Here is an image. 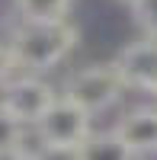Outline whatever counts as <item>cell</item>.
<instances>
[{
  "label": "cell",
  "mask_w": 157,
  "mask_h": 160,
  "mask_svg": "<svg viewBox=\"0 0 157 160\" xmlns=\"http://www.w3.org/2000/svg\"><path fill=\"white\" fill-rule=\"evenodd\" d=\"M74 45H77V29L68 19H55V22L19 19V26L10 35L13 61L26 74H45L51 68H58L74 51Z\"/></svg>",
  "instance_id": "obj_1"
},
{
  "label": "cell",
  "mask_w": 157,
  "mask_h": 160,
  "mask_svg": "<svg viewBox=\"0 0 157 160\" xmlns=\"http://www.w3.org/2000/svg\"><path fill=\"white\" fill-rule=\"evenodd\" d=\"M125 90H128V83L119 71V64H87V68L68 74L61 96L84 106L90 115H99V112L112 109Z\"/></svg>",
  "instance_id": "obj_2"
},
{
  "label": "cell",
  "mask_w": 157,
  "mask_h": 160,
  "mask_svg": "<svg viewBox=\"0 0 157 160\" xmlns=\"http://www.w3.org/2000/svg\"><path fill=\"white\" fill-rule=\"evenodd\" d=\"M35 135L42 138V144H51V148H80L93 135V115L74 99L58 96V102L35 125Z\"/></svg>",
  "instance_id": "obj_3"
},
{
  "label": "cell",
  "mask_w": 157,
  "mask_h": 160,
  "mask_svg": "<svg viewBox=\"0 0 157 160\" xmlns=\"http://www.w3.org/2000/svg\"><path fill=\"white\" fill-rule=\"evenodd\" d=\"M0 102L16 115L26 128H29V125L35 128L38 122H42V115L58 102V93H55V87H51L48 80H42L38 74H23V77L3 83Z\"/></svg>",
  "instance_id": "obj_4"
},
{
  "label": "cell",
  "mask_w": 157,
  "mask_h": 160,
  "mask_svg": "<svg viewBox=\"0 0 157 160\" xmlns=\"http://www.w3.org/2000/svg\"><path fill=\"white\" fill-rule=\"evenodd\" d=\"M119 71L128 90H141L148 96H157V38L144 35L141 42H132L119 55Z\"/></svg>",
  "instance_id": "obj_5"
},
{
  "label": "cell",
  "mask_w": 157,
  "mask_h": 160,
  "mask_svg": "<svg viewBox=\"0 0 157 160\" xmlns=\"http://www.w3.org/2000/svg\"><path fill=\"white\" fill-rule=\"evenodd\" d=\"M112 131L125 141V148L132 151L135 157L157 154V109H154V106L132 109L128 115L119 118V125H115Z\"/></svg>",
  "instance_id": "obj_6"
},
{
  "label": "cell",
  "mask_w": 157,
  "mask_h": 160,
  "mask_svg": "<svg viewBox=\"0 0 157 160\" xmlns=\"http://www.w3.org/2000/svg\"><path fill=\"white\" fill-rule=\"evenodd\" d=\"M80 160H135V154L115 131H93L80 144Z\"/></svg>",
  "instance_id": "obj_7"
},
{
  "label": "cell",
  "mask_w": 157,
  "mask_h": 160,
  "mask_svg": "<svg viewBox=\"0 0 157 160\" xmlns=\"http://www.w3.org/2000/svg\"><path fill=\"white\" fill-rule=\"evenodd\" d=\"M74 0H13V10L26 22H55L68 19Z\"/></svg>",
  "instance_id": "obj_8"
},
{
  "label": "cell",
  "mask_w": 157,
  "mask_h": 160,
  "mask_svg": "<svg viewBox=\"0 0 157 160\" xmlns=\"http://www.w3.org/2000/svg\"><path fill=\"white\" fill-rule=\"evenodd\" d=\"M26 141V125L0 102V160H16Z\"/></svg>",
  "instance_id": "obj_9"
},
{
  "label": "cell",
  "mask_w": 157,
  "mask_h": 160,
  "mask_svg": "<svg viewBox=\"0 0 157 160\" xmlns=\"http://www.w3.org/2000/svg\"><path fill=\"white\" fill-rule=\"evenodd\" d=\"M128 10H132L138 29L144 35H154L157 38V0H132Z\"/></svg>",
  "instance_id": "obj_10"
},
{
  "label": "cell",
  "mask_w": 157,
  "mask_h": 160,
  "mask_svg": "<svg viewBox=\"0 0 157 160\" xmlns=\"http://www.w3.org/2000/svg\"><path fill=\"white\" fill-rule=\"evenodd\" d=\"M16 68V61H13V51H10V45H0V87L7 83V77H10V71Z\"/></svg>",
  "instance_id": "obj_11"
},
{
  "label": "cell",
  "mask_w": 157,
  "mask_h": 160,
  "mask_svg": "<svg viewBox=\"0 0 157 160\" xmlns=\"http://www.w3.org/2000/svg\"><path fill=\"white\" fill-rule=\"evenodd\" d=\"M125 3H132V0H125Z\"/></svg>",
  "instance_id": "obj_12"
},
{
  "label": "cell",
  "mask_w": 157,
  "mask_h": 160,
  "mask_svg": "<svg viewBox=\"0 0 157 160\" xmlns=\"http://www.w3.org/2000/svg\"><path fill=\"white\" fill-rule=\"evenodd\" d=\"M19 160H23V157H19Z\"/></svg>",
  "instance_id": "obj_13"
}]
</instances>
